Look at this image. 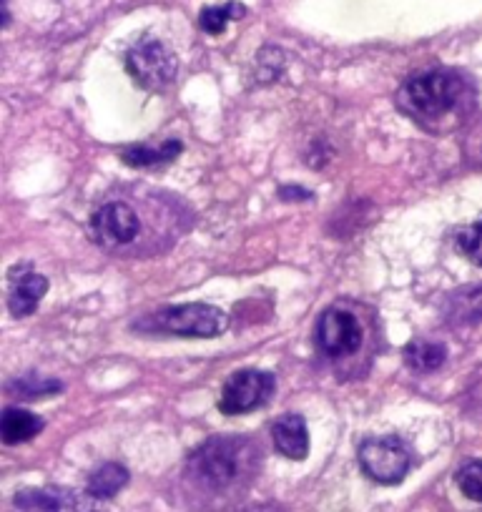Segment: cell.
Here are the masks:
<instances>
[{"label": "cell", "mask_w": 482, "mask_h": 512, "mask_svg": "<svg viewBox=\"0 0 482 512\" xmlns=\"http://www.w3.org/2000/svg\"><path fill=\"white\" fill-rule=\"evenodd\" d=\"M472 91L465 76L455 71H427L412 76L397 93L400 108L425 126L445 121L455 113L465 111Z\"/></svg>", "instance_id": "cell-1"}, {"label": "cell", "mask_w": 482, "mask_h": 512, "mask_svg": "<svg viewBox=\"0 0 482 512\" xmlns=\"http://www.w3.org/2000/svg\"><path fill=\"white\" fill-rule=\"evenodd\" d=\"M257 450L244 437H214L189 460V472L201 487L214 492L231 490L257 470Z\"/></svg>", "instance_id": "cell-2"}, {"label": "cell", "mask_w": 482, "mask_h": 512, "mask_svg": "<svg viewBox=\"0 0 482 512\" xmlns=\"http://www.w3.org/2000/svg\"><path fill=\"white\" fill-rule=\"evenodd\" d=\"M317 347L332 362L352 359L365 347V324L344 304H334L317 322Z\"/></svg>", "instance_id": "cell-3"}, {"label": "cell", "mask_w": 482, "mask_h": 512, "mask_svg": "<svg viewBox=\"0 0 482 512\" xmlns=\"http://www.w3.org/2000/svg\"><path fill=\"white\" fill-rule=\"evenodd\" d=\"M229 327V317L211 304L166 307L144 324V329L176 334V337H216Z\"/></svg>", "instance_id": "cell-4"}, {"label": "cell", "mask_w": 482, "mask_h": 512, "mask_svg": "<svg viewBox=\"0 0 482 512\" xmlns=\"http://www.w3.org/2000/svg\"><path fill=\"white\" fill-rule=\"evenodd\" d=\"M359 465L380 485H397L410 470V450L400 437H372L359 447Z\"/></svg>", "instance_id": "cell-5"}, {"label": "cell", "mask_w": 482, "mask_h": 512, "mask_svg": "<svg viewBox=\"0 0 482 512\" xmlns=\"http://www.w3.org/2000/svg\"><path fill=\"white\" fill-rule=\"evenodd\" d=\"M274 377L269 372L259 369H244L226 379L224 390H221L219 410L224 415H244L257 407L267 405L269 397L274 395Z\"/></svg>", "instance_id": "cell-6"}, {"label": "cell", "mask_w": 482, "mask_h": 512, "mask_svg": "<svg viewBox=\"0 0 482 512\" xmlns=\"http://www.w3.org/2000/svg\"><path fill=\"white\" fill-rule=\"evenodd\" d=\"M126 68L136 83L151 88V91H159L174 81L176 58L164 43L144 41L126 56Z\"/></svg>", "instance_id": "cell-7"}, {"label": "cell", "mask_w": 482, "mask_h": 512, "mask_svg": "<svg viewBox=\"0 0 482 512\" xmlns=\"http://www.w3.org/2000/svg\"><path fill=\"white\" fill-rule=\"evenodd\" d=\"M139 229V214L126 201L103 204L91 219V231L96 236V241L103 246H111V249L113 246L131 244L139 236Z\"/></svg>", "instance_id": "cell-8"}, {"label": "cell", "mask_w": 482, "mask_h": 512, "mask_svg": "<svg viewBox=\"0 0 482 512\" xmlns=\"http://www.w3.org/2000/svg\"><path fill=\"white\" fill-rule=\"evenodd\" d=\"M16 505L26 512H101L86 497H78L71 490H58V487L23 492L16 497Z\"/></svg>", "instance_id": "cell-9"}, {"label": "cell", "mask_w": 482, "mask_h": 512, "mask_svg": "<svg viewBox=\"0 0 482 512\" xmlns=\"http://www.w3.org/2000/svg\"><path fill=\"white\" fill-rule=\"evenodd\" d=\"M274 447L289 460H304L309 455V430L304 417L284 415L272 425Z\"/></svg>", "instance_id": "cell-10"}, {"label": "cell", "mask_w": 482, "mask_h": 512, "mask_svg": "<svg viewBox=\"0 0 482 512\" xmlns=\"http://www.w3.org/2000/svg\"><path fill=\"white\" fill-rule=\"evenodd\" d=\"M48 292V279L41 274H26V277L16 279L11 289V299H8V307H11L13 317H28V314L36 312L38 302L43 299V294Z\"/></svg>", "instance_id": "cell-11"}, {"label": "cell", "mask_w": 482, "mask_h": 512, "mask_svg": "<svg viewBox=\"0 0 482 512\" xmlns=\"http://www.w3.org/2000/svg\"><path fill=\"white\" fill-rule=\"evenodd\" d=\"M43 430V420L33 412L21 410V407H8L0 420V437L6 445H18V442H28Z\"/></svg>", "instance_id": "cell-12"}, {"label": "cell", "mask_w": 482, "mask_h": 512, "mask_svg": "<svg viewBox=\"0 0 482 512\" xmlns=\"http://www.w3.org/2000/svg\"><path fill=\"white\" fill-rule=\"evenodd\" d=\"M126 482H129V470L118 462H106L88 477V495L93 500H108L124 490Z\"/></svg>", "instance_id": "cell-13"}, {"label": "cell", "mask_w": 482, "mask_h": 512, "mask_svg": "<svg viewBox=\"0 0 482 512\" xmlns=\"http://www.w3.org/2000/svg\"><path fill=\"white\" fill-rule=\"evenodd\" d=\"M405 359L415 372H435L447 359L445 344L425 342V339H412L405 347Z\"/></svg>", "instance_id": "cell-14"}, {"label": "cell", "mask_w": 482, "mask_h": 512, "mask_svg": "<svg viewBox=\"0 0 482 512\" xmlns=\"http://www.w3.org/2000/svg\"><path fill=\"white\" fill-rule=\"evenodd\" d=\"M447 314L455 324H477L482 322V284L467 287L450 299Z\"/></svg>", "instance_id": "cell-15"}, {"label": "cell", "mask_w": 482, "mask_h": 512, "mask_svg": "<svg viewBox=\"0 0 482 512\" xmlns=\"http://www.w3.org/2000/svg\"><path fill=\"white\" fill-rule=\"evenodd\" d=\"M181 154V144L179 141H169L161 149H149V146H131L121 154V159L126 161L129 166H156L164 164V161H171L174 156Z\"/></svg>", "instance_id": "cell-16"}, {"label": "cell", "mask_w": 482, "mask_h": 512, "mask_svg": "<svg viewBox=\"0 0 482 512\" xmlns=\"http://www.w3.org/2000/svg\"><path fill=\"white\" fill-rule=\"evenodd\" d=\"M244 16V6L239 3H226V6H209L201 11L199 26L204 28L209 36H219L226 26H229L231 18Z\"/></svg>", "instance_id": "cell-17"}, {"label": "cell", "mask_w": 482, "mask_h": 512, "mask_svg": "<svg viewBox=\"0 0 482 512\" xmlns=\"http://www.w3.org/2000/svg\"><path fill=\"white\" fill-rule=\"evenodd\" d=\"M457 246H460V251L472 264H480L482 267V219L472 221L470 226H465V229L460 231Z\"/></svg>", "instance_id": "cell-18"}, {"label": "cell", "mask_w": 482, "mask_h": 512, "mask_svg": "<svg viewBox=\"0 0 482 512\" xmlns=\"http://www.w3.org/2000/svg\"><path fill=\"white\" fill-rule=\"evenodd\" d=\"M457 485H460L462 495L475 502H482V462H467L457 472Z\"/></svg>", "instance_id": "cell-19"}]
</instances>
